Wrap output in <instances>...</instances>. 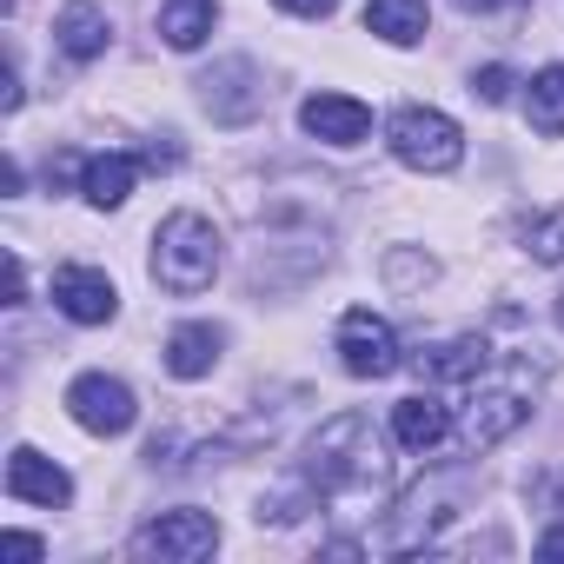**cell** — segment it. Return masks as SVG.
Instances as JSON below:
<instances>
[{
	"label": "cell",
	"mask_w": 564,
	"mask_h": 564,
	"mask_svg": "<svg viewBox=\"0 0 564 564\" xmlns=\"http://www.w3.org/2000/svg\"><path fill=\"white\" fill-rule=\"evenodd\" d=\"M300 491L319 498V505H379L392 491V458H386L379 425L366 412L326 419L319 438H313V452H306Z\"/></svg>",
	"instance_id": "1"
},
{
	"label": "cell",
	"mask_w": 564,
	"mask_h": 564,
	"mask_svg": "<svg viewBox=\"0 0 564 564\" xmlns=\"http://www.w3.org/2000/svg\"><path fill=\"white\" fill-rule=\"evenodd\" d=\"M153 279L166 293H180V300L206 293L219 279V226L206 213H173L153 232Z\"/></svg>",
	"instance_id": "2"
},
{
	"label": "cell",
	"mask_w": 564,
	"mask_h": 564,
	"mask_svg": "<svg viewBox=\"0 0 564 564\" xmlns=\"http://www.w3.org/2000/svg\"><path fill=\"white\" fill-rule=\"evenodd\" d=\"M386 147H392V160L412 166V173H452V166L465 160V133H458V120L438 113V107H399V113L386 120Z\"/></svg>",
	"instance_id": "3"
},
{
	"label": "cell",
	"mask_w": 564,
	"mask_h": 564,
	"mask_svg": "<svg viewBox=\"0 0 564 564\" xmlns=\"http://www.w3.org/2000/svg\"><path fill=\"white\" fill-rule=\"evenodd\" d=\"M213 551H219V518L213 511H166V518L133 531L140 564H206Z\"/></svg>",
	"instance_id": "4"
},
{
	"label": "cell",
	"mask_w": 564,
	"mask_h": 564,
	"mask_svg": "<svg viewBox=\"0 0 564 564\" xmlns=\"http://www.w3.org/2000/svg\"><path fill=\"white\" fill-rule=\"evenodd\" d=\"M339 366H346L352 379H392V372L405 366L392 319H379L372 306H352V313L339 319Z\"/></svg>",
	"instance_id": "5"
},
{
	"label": "cell",
	"mask_w": 564,
	"mask_h": 564,
	"mask_svg": "<svg viewBox=\"0 0 564 564\" xmlns=\"http://www.w3.org/2000/svg\"><path fill=\"white\" fill-rule=\"evenodd\" d=\"M67 412H74V425L94 432V438H120V432H133V419H140L133 392H127L120 379H107V372H80V379L67 386Z\"/></svg>",
	"instance_id": "6"
},
{
	"label": "cell",
	"mask_w": 564,
	"mask_h": 564,
	"mask_svg": "<svg viewBox=\"0 0 564 564\" xmlns=\"http://www.w3.org/2000/svg\"><path fill=\"white\" fill-rule=\"evenodd\" d=\"M54 306L74 319V326H107L120 313V293H113V279L100 265H61L54 272Z\"/></svg>",
	"instance_id": "7"
},
{
	"label": "cell",
	"mask_w": 564,
	"mask_h": 564,
	"mask_svg": "<svg viewBox=\"0 0 564 564\" xmlns=\"http://www.w3.org/2000/svg\"><path fill=\"white\" fill-rule=\"evenodd\" d=\"M452 505H458V498H452V485H432V491L419 485V491L392 511V524H386V551H392V557L425 551V544H432V531L452 518Z\"/></svg>",
	"instance_id": "8"
},
{
	"label": "cell",
	"mask_w": 564,
	"mask_h": 564,
	"mask_svg": "<svg viewBox=\"0 0 564 564\" xmlns=\"http://www.w3.org/2000/svg\"><path fill=\"white\" fill-rule=\"evenodd\" d=\"M199 100H206V113L213 120H252L259 107H265V87H259V67L252 61H226V67H213L206 80H199Z\"/></svg>",
	"instance_id": "9"
},
{
	"label": "cell",
	"mask_w": 564,
	"mask_h": 564,
	"mask_svg": "<svg viewBox=\"0 0 564 564\" xmlns=\"http://www.w3.org/2000/svg\"><path fill=\"white\" fill-rule=\"evenodd\" d=\"M300 127H306L313 140H326V147H359V140L372 133V107L352 100V94H313V100L300 107Z\"/></svg>",
	"instance_id": "10"
},
{
	"label": "cell",
	"mask_w": 564,
	"mask_h": 564,
	"mask_svg": "<svg viewBox=\"0 0 564 564\" xmlns=\"http://www.w3.org/2000/svg\"><path fill=\"white\" fill-rule=\"evenodd\" d=\"M445 438H452V405H445L438 392H412V399H399V405H392V445H405V452L432 458Z\"/></svg>",
	"instance_id": "11"
},
{
	"label": "cell",
	"mask_w": 564,
	"mask_h": 564,
	"mask_svg": "<svg viewBox=\"0 0 564 564\" xmlns=\"http://www.w3.org/2000/svg\"><path fill=\"white\" fill-rule=\"evenodd\" d=\"M524 419H531V399H524V392H505V386H498V392H478V399H471V412H465L458 438H465L471 452H491V445H498V438H511V432H518Z\"/></svg>",
	"instance_id": "12"
},
{
	"label": "cell",
	"mask_w": 564,
	"mask_h": 564,
	"mask_svg": "<svg viewBox=\"0 0 564 564\" xmlns=\"http://www.w3.org/2000/svg\"><path fill=\"white\" fill-rule=\"evenodd\" d=\"M8 498L61 511V505L74 498V478H67V471H61L54 458H41L34 445H14V458H8Z\"/></svg>",
	"instance_id": "13"
},
{
	"label": "cell",
	"mask_w": 564,
	"mask_h": 564,
	"mask_svg": "<svg viewBox=\"0 0 564 564\" xmlns=\"http://www.w3.org/2000/svg\"><path fill=\"white\" fill-rule=\"evenodd\" d=\"M54 41H61V54L67 61H100L107 54V41H113V28H107V14L94 8V0H67V8L54 14Z\"/></svg>",
	"instance_id": "14"
},
{
	"label": "cell",
	"mask_w": 564,
	"mask_h": 564,
	"mask_svg": "<svg viewBox=\"0 0 564 564\" xmlns=\"http://www.w3.org/2000/svg\"><path fill=\"white\" fill-rule=\"evenodd\" d=\"M219 346H226V333H219V326L186 319V326H173V333H166V372H173V379H206V372L219 366Z\"/></svg>",
	"instance_id": "15"
},
{
	"label": "cell",
	"mask_w": 564,
	"mask_h": 564,
	"mask_svg": "<svg viewBox=\"0 0 564 564\" xmlns=\"http://www.w3.org/2000/svg\"><path fill=\"white\" fill-rule=\"evenodd\" d=\"M133 180H140V160H133V153H94V160H80V193H87L100 213L127 206Z\"/></svg>",
	"instance_id": "16"
},
{
	"label": "cell",
	"mask_w": 564,
	"mask_h": 564,
	"mask_svg": "<svg viewBox=\"0 0 564 564\" xmlns=\"http://www.w3.org/2000/svg\"><path fill=\"white\" fill-rule=\"evenodd\" d=\"M432 28V8L425 0H366V34L392 41V47H419Z\"/></svg>",
	"instance_id": "17"
},
{
	"label": "cell",
	"mask_w": 564,
	"mask_h": 564,
	"mask_svg": "<svg viewBox=\"0 0 564 564\" xmlns=\"http://www.w3.org/2000/svg\"><path fill=\"white\" fill-rule=\"evenodd\" d=\"M213 21H219V0H166L160 8V41L173 54H193V47H206Z\"/></svg>",
	"instance_id": "18"
},
{
	"label": "cell",
	"mask_w": 564,
	"mask_h": 564,
	"mask_svg": "<svg viewBox=\"0 0 564 564\" xmlns=\"http://www.w3.org/2000/svg\"><path fill=\"white\" fill-rule=\"evenodd\" d=\"M524 120L538 127V133H564V61H551V67H538L531 80H524Z\"/></svg>",
	"instance_id": "19"
},
{
	"label": "cell",
	"mask_w": 564,
	"mask_h": 564,
	"mask_svg": "<svg viewBox=\"0 0 564 564\" xmlns=\"http://www.w3.org/2000/svg\"><path fill=\"white\" fill-rule=\"evenodd\" d=\"M419 372L432 386H452V379H478L485 372V339H445L432 352H419Z\"/></svg>",
	"instance_id": "20"
},
{
	"label": "cell",
	"mask_w": 564,
	"mask_h": 564,
	"mask_svg": "<svg viewBox=\"0 0 564 564\" xmlns=\"http://www.w3.org/2000/svg\"><path fill=\"white\" fill-rule=\"evenodd\" d=\"M524 252H531L538 265H564V206H557V213H538V219L524 226Z\"/></svg>",
	"instance_id": "21"
},
{
	"label": "cell",
	"mask_w": 564,
	"mask_h": 564,
	"mask_svg": "<svg viewBox=\"0 0 564 564\" xmlns=\"http://www.w3.org/2000/svg\"><path fill=\"white\" fill-rule=\"evenodd\" d=\"M471 94H478L485 107H498V100L511 94V67H478V74H471Z\"/></svg>",
	"instance_id": "22"
},
{
	"label": "cell",
	"mask_w": 564,
	"mask_h": 564,
	"mask_svg": "<svg viewBox=\"0 0 564 564\" xmlns=\"http://www.w3.org/2000/svg\"><path fill=\"white\" fill-rule=\"evenodd\" d=\"M0 557L34 564V557H47V544H41V538H28V531H8V538H0Z\"/></svg>",
	"instance_id": "23"
},
{
	"label": "cell",
	"mask_w": 564,
	"mask_h": 564,
	"mask_svg": "<svg viewBox=\"0 0 564 564\" xmlns=\"http://www.w3.org/2000/svg\"><path fill=\"white\" fill-rule=\"evenodd\" d=\"M279 8H286V14H300V21H326V14L339 8V0H279Z\"/></svg>",
	"instance_id": "24"
},
{
	"label": "cell",
	"mask_w": 564,
	"mask_h": 564,
	"mask_svg": "<svg viewBox=\"0 0 564 564\" xmlns=\"http://www.w3.org/2000/svg\"><path fill=\"white\" fill-rule=\"evenodd\" d=\"M21 300H28V265L8 259V306H21Z\"/></svg>",
	"instance_id": "25"
},
{
	"label": "cell",
	"mask_w": 564,
	"mask_h": 564,
	"mask_svg": "<svg viewBox=\"0 0 564 564\" xmlns=\"http://www.w3.org/2000/svg\"><path fill=\"white\" fill-rule=\"evenodd\" d=\"M21 107V74L8 67V74H0V113H14Z\"/></svg>",
	"instance_id": "26"
},
{
	"label": "cell",
	"mask_w": 564,
	"mask_h": 564,
	"mask_svg": "<svg viewBox=\"0 0 564 564\" xmlns=\"http://www.w3.org/2000/svg\"><path fill=\"white\" fill-rule=\"evenodd\" d=\"M538 557H564V524H551V531L538 538Z\"/></svg>",
	"instance_id": "27"
},
{
	"label": "cell",
	"mask_w": 564,
	"mask_h": 564,
	"mask_svg": "<svg viewBox=\"0 0 564 564\" xmlns=\"http://www.w3.org/2000/svg\"><path fill=\"white\" fill-rule=\"evenodd\" d=\"M458 8H465V14H498L505 0H458Z\"/></svg>",
	"instance_id": "28"
},
{
	"label": "cell",
	"mask_w": 564,
	"mask_h": 564,
	"mask_svg": "<svg viewBox=\"0 0 564 564\" xmlns=\"http://www.w3.org/2000/svg\"><path fill=\"white\" fill-rule=\"evenodd\" d=\"M551 313H557V333H564V293H557V306H551Z\"/></svg>",
	"instance_id": "29"
}]
</instances>
